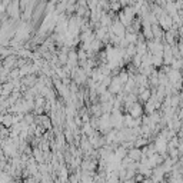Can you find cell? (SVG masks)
<instances>
[{
    "mask_svg": "<svg viewBox=\"0 0 183 183\" xmlns=\"http://www.w3.org/2000/svg\"><path fill=\"white\" fill-rule=\"evenodd\" d=\"M143 183H153V180H144Z\"/></svg>",
    "mask_w": 183,
    "mask_h": 183,
    "instance_id": "3",
    "label": "cell"
},
{
    "mask_svg": "<svg viewBox=\"0 0 183 183\" xmlns=\"http://www.w3.org/2000/svg\"><path fill=\"white\" fill-rule=\"evenodd\" d=\"M56 183H60V182H56Z\"/></svg>",
    "mask_w": 183,
    "mask_h": 183,
    "instance_id": "4",
    "label": "cell"
},
{
    "mask_svg": "<svg viewBox=\"0 0 183 183\" xmlns=\"http://www.w3.org/2000/svg\"><path fill=\"white\" fill-rule=\"evenodd\" d=\"M129 157H130L133 162H136V160L143 157V152L140 150V149H130L129 150Z\"/></svg>",
    "mask_w": 183,
    "mask_h": 183,
    "instance_id": "1",
    "label": "cell"
},
{
    "mask_svg": "<svg viewBox=\"0 0 183 183\" xmlns=\"http://www.w3.org/2000/svg\"><path fill=\"white\" fill-rule=\"evenodd\" d=\"M130 115L133 116V118H136V116H140V115H142V109H140V106L137 105V103H136V105L132 106Z\"/></svg>",
    "mask_w": 183,
    "mask_h": 183,
    "instance_id": "2",
    "label": "cell"
}]
</instances>
